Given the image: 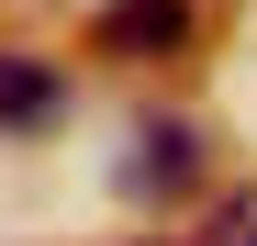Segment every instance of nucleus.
<instances>
[{"mask_svg":"<svg viewBox=\"0 0 257 246\" xmlns=\"http://www.w3.org/2000/svg\"><path fill=\"white\" fill-rule=\"evenodd\" d=\"M179 45H190V0H112L90 23V56H112V67H157Z\"/></svg>","mask_w":257,"mask_h":246,"instance_id":"obj_1","label":"nucleus"},{"mask_svg":"<svg viewBox=\"0 0 257 246\" xmlns=\"http://www.w3.org/2000/svg\"><path fill=\"white\" fill-rule=\"evenodd\" d=\"M157 246H179V235H157Z\"/></svg>","mask_w":257,"mask_h":246,"instance_id":"obj_5","label":"nucleus"},{"mask_svg":"<svg viewBox=\"0 0 257 246\" xmlns=\"http://www.w3.org/2000/svg\"><path fill=\"white\" fill-rule=\"evenodd\" d=\"M190 168H201V146L179 135V123H157V135H146V157H135V190H179Z\"/></svg>","mask_w":257,"mask_h":246,"instance_id":"obj_3","label":"nucleus"},{"mask_svg":"<svg viewBox=\"0 0 257 246\" xmlns=\"http://www.w3.org/2000/svg\"><path fill=\"white\" fill-rule=\"evenodd\" d=\"M224 246H257V190H235V201H224Z\"/></svg>","mask_w":257,"mask_h":246,"instance_id":"obj_4","label":"nucleus"},{"mask_svg":"<svg viewBox=\"0 0 257 246\" xmlns=\"http://www.w3.org/2000/svg\"><path fill=\"white\" fill-rule=\"evenodd\" d=\"M56 112V67L45 56H0V123H45Z\"/></svg>","mask_w":257,"mask_h":246,"instance_id":"obj_2","label":"nucleus"}]
</instances>
